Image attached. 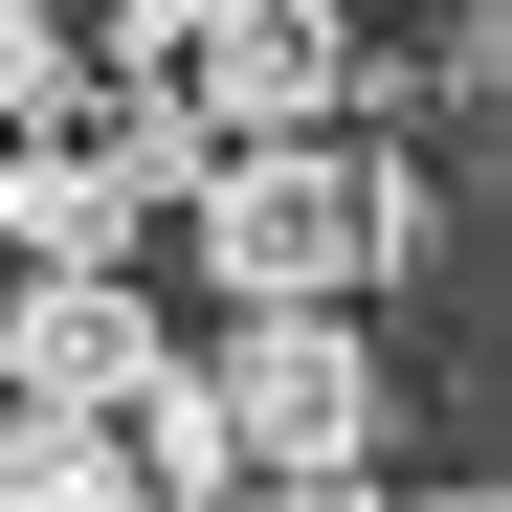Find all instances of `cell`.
Listing matches in <instances>:
<instances>
[{"mask_svg": "<svg viewBox=\"0 0 512 512\" xmlns=\"http://www.w3.org/2000/svg\"><path fill=\"white\" fill-rule=\"evenodd\" d=\"M201 379H223V423H245V490L357 512V468H379V334H357V290H223Z\"/></svg>", "mask_w": 512, "mask_h": 512, "instance_id": "cell-1", "label": "cell"}, {"mask_svg": "<svg viewBox=\"0 0 512 512\" xmlns=\"http://www.w3.org/2000/svg\"><path fill=\"white\" fill-rule=\"evenodd\" d=\"M179 223H201L223 290H357V156H334V134H223V156H179Z\"/></svg>", "mask_w": 512, "mask_h": 512, "instance_id": "cell-2", "label": "cell"}, {"mask_svg": "<svg viewBox=\"0 0 512 512\" xmlns=\"http://www.w3.org/2000/svg\"><path fill=\"white\" fill-rule=\"evenodd\" d=\"M201 45V134H312L334 112V0H156Z\"/></svg>", "mask_w": 512, "mask_h": 512, "instance_id": "cell-3", "label": "cell"}, {"mask_svg": "<svg viewBox=\"0 0 512 512\" xmlns=\"http://www.w3.org/2000/svg\"><path fill=\"white\" fill-rule=\"evenodd\" d=\"M134 357H156L134 268H0V401H112Z\"/></svg>", "mask_w": 512, "mask_h": 512, "instance_id": "cell-4", "label": "cell"}, {"mask_svg": "<svg viewBox=\"0 0 512 512\" xmlns=\"http://www.w3.org/2000/svg\"><path fill=\"white\" fill-rule=\"evenodd\" d=\"M112 446H134V512H223V490H245V423H223V379H201V334H156V357L112 379Z\"/></svg>", "mask_w": 512, "mask_h": 512, "instance_id": "cell-5", "label": "cell"}, {"mask_svg": "<svg viewBox=\"0 0 512 512\" xmlns=\"http://www.w3.org/2000/svg\"><path fill=\"white\" fill-rule=\"evenodd\" d=\"M90 112V45H67V0H0V134H67Z\"/></svg>", "mask_w": 512, "mask_h": 512, "instance_id": "cell-6", "label": "cell"}, {"mask_svg": "<svg viewBox=\"0 0 512 512\" xmlns=\"http://www.w3.org/2000/svg\"><path fill=\"white\" fill-rule=\"evenodd\" d=\"M446 268V179H357V290H423Z\"/></svg>", "mask_w": 512, "mask_h": 512, "instance_id": "cell-7", "label": "cell"}, {"mask_svg": "<svg viewBox=\"0 0 512 512\" xmlns=\"http://www.w3.org/2000/svg\"><path fill=\"white\" fill-rule=\"evenodd\" d=\"M67 23H90V0H67Z\"/></svg>", "mask_w": 512, "mask_h": 512, "instance_id": "cell-8", "label": "cell"}]
</instances>
